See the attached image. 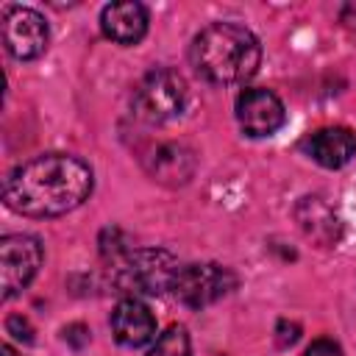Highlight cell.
Segmentation results:
<instances>
[{"mask_svg":"<svg viewBox=\"0 0 356 356\" xmlns=\"http://www.w3.org/2000/svg\"><path fill=\"white\" fill-rule=\"evenodd\" d=\"M92 192V170L70 153H44L8 172L3 200L25 217H58L78 209Z\"/></svg>","mask_w":356,"mask_h":356,"instance_id":"6da1fadb","label":"cell"},{"mask_svg":"<svg viewBox=\"0 0 356 356\" xmlns=\"http://www.w3.org/2000/svg\"><path fill=\"white\" fill-rule=\"evenodd\" d=\"M189 58L195 72L209 83H245L261 61V47L245 25L214 22L195 36Z\"/></svg>","mask_w":356,"mask_h":356,"instance_id":"7a4b0ae2","label":"cell"},{"mask_svg":"<svg viewBox=\"0 0 356 356\" xmlns=\"http://www.w3.org/2000/svg\"><path fill=\"white\" fill-rule=\"evenodd\" d=\"M178 259L164 248H142L122 256V261L114 270V286L125 292L128 298L139 295H161L172 286V278L178 273Z\"/></svg>","mask_w":356,"mask_h":356,"instance_id":"3957f363","label":"cell"},{"mask_svg":"<svg viewBox=\"0 0 356 356\" xmlns=\"http://www.w3.org/2000/svg\"><path fill=\"white\" fill-rule=\"evenodd\" d=\"M184 103H186V83L170 67H159L142 75L131 95L134 117L150 125L175 120L184 111Z\"/></svg>","mask_w":356,"mask_h":356,"instance_id":"277c9868","label":"cell"},{"mask_svg":"<svg viewBox=\"0 0 356 356\" xmlns=\"http://www.w3.org/2000/svg\"><path fill=\"white\" fill-rule=\"evenodd\" d=\"M236 286V275L222 264H181L170 292L189 309H203Z\"/></svg>","mask_w":356,"mask_h":356,"instance_id":"5b68a950","label":"cell"},{"mask_svg":"<svg viewBox=\"0 0 356 356\" xmlns=\"http://www.w3.org/2000/svg\"><path fill=\"white\" fill-rule=\"evenodd\" d=\"M42 264V245L31 234H6L0 239V289L3 298L19 295Z\"/></svg>","mask_w":356,"mask_h":356,"instance_id":"8992f818","label":"cell"},{"mask_svg":"<svg viewBox=\"0 0 356 356\" xmlns=\"http://www.w3.org/2000/svg\"><path fill=\"white\" fill-rule=\"evenodd\" d=\"M0 31H3L6 50L19 61L39 58L47 50V39H50L47 22L39 11H33L28 6H8L3 11Z\"/></svg>","mask_w":356,"mask_h":356,"instance_id":"52a82bcc","label":"cell"},{"mask_svg":"<svg viewBox=\"0 0 356 356\" xmlns=\"http://www.w3.org/2000/svg\"><path fill=\"white\" fill-rule=\"evenodd\" d=\"M236 122L248 136L261 139V136H273L286 122V111L275 92L256 86V89H245L236 97Z\"/></svg>","mask_w":356,"mask_h":356,"instance_id":"ba28073f","label":"cell"},{"mask_svg":"<svg viewBox=\"0 0 356 356\" xmlns=\"http://www.w3.org/2000/svg\"><path fill=\"white\" fill-rule=\"evenodd\" d=\"M114 339L125 348H142L156 337V317L139 298H122L111 312Z\"/></svg>","mask_w":356,"mask_h":356,"instance_id":"9c48e42d","label":"cell"},{"mask_svg":"<svg viewBox=\"0 0 356 356\" xmlns=\"http://www.w3.org/2000/svg\"><path fill=\"white\" fill-rule=\"evenodd\" d=\"M303 150L328 170H339L345 167L353 156H356V134L345 125H328V128H317L314 134H309L303 139Z\"/></svg>","mask_w":356,"mask_h":356,"instance_id":"30bf717a","label":"cell"},{"mask_svg":"<svg viewBox=\"0 0 356 356\" xmlns=\"http://www.w3.org/2000/svg\"><path fill=\"white\" fill-rule=\"evenodd\" d=\"M103 36L117 44H136L147 33V8L142 3H108L100 11Z\"/></svg>","mask_w":356,"mask_h":356,"instance_id":"8fae6325","label":"cell"},{"mask_svg":"<svg viewBox=\"0 0 356 356\" xmlns=\"http://www.w3.org/2000/svg\"><path fill=\"white\" fill-rule=\"evenodd\" d=\"M147 356H189V334H186V328L184 325H170L164 334H159V339L153 342Z\"/></svg>","mask_w":356,"mask_h":356,"instance_id":"7c38bea8","label":"cell"},{"mask_svg":"<svg viewBox=\"0 0 356 356\" xmlns=\"http://www.w3.org/2000/svg\"><path fill=\"white\" fill-rule=\"evenodd\" d=\"M6 331H8L14 339L33 342V328H31V323H28L25 317H19V314H14V317H8V320H6Z\"/></svg>","mask_w":356,"mask_h":356,"instance_id":"4fadbf2b","label":"cell"},{"mask_svg":"<svg viewBox=\"0 0 356 356\" xmlns=\"http://www.w3.org/2000/svg\"><path fill=\"white\" fill-rule=\"evenodd\" d=\"M303 356H342V348L334 342V339H314L306 350H303Z\"/></svg>","mask_w":356,"mask_h":356,"instance_id":"5bb4252c","label":"cell"},{"mask_svg":"<svg viewBox=\"0 0 356 356\" xmlns=\"http://www.w3.org/2000/svg\"><path fill=\"white\" fill-rule=\"evenodd\" d=\"M0 356H17V350H14L8 342H3V345H0Z\"/></svg>","mask_w":356,"mask_h":356,"instance_id":"9a60e30c","label":"cell"},{"mask_svg":"<svg viewBox=\"0 0 356 356\" xmlns=\"http://www.w3.org/2000/svg\"><path fill=\"white\" fill-rule=\"evenodd\" d=\"M348 14H353V22H350V25H356V6H348V8H345V17H348Z\"/></svg>","mask_w":356,"mask_h":356,"instance_id":"2e32d148","label":"cell"}]
</instances>
